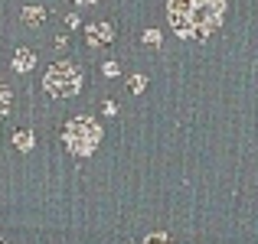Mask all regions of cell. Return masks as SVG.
<instances>
[{"instance_id":"6da1fadb","label":"cell","mask_w":258,"mask_h":244,"mask_svg":"<svg viewBox=\"0 0 258 244\" xmlns=\"http://www.w3.org/2000/svg\"><path fill=\"white\" fill-rule=\"evenodd\" d=\"M167 17L176 36L183 39H206L219 30L226 17V0H170Z\"/></svg>"},{"instance_id":"7a4b0ae2","label":"cell","mask_w":258,"mask_h":244,"mask_svg":"<svg viewBox=\"0 0 258 244\" xmlns=\"http://www.w3.org/2000/svg\"><path fill=\"white\" fill-rule=\"evenodd\" d=\"M98 137H101V131L92 117H76L66 127V147H69L76 157H88V153L98 147Z\"/></svg>"},{"instance_id":"3957f363","label":"cell","mask_w":258,"mask_h":244,"mask_svg":"<svg viewBox=\"0 0 258 244\" xmlns=\"http://www.w3.org/2000/svg\"><path fill=\"white\" fill-rule=\"evenodd\" d=\"M43 85H46V91L56 94V98H72V94L79 91V85H82V75H79L76 65L59 62V65H52V69L46 72Z\"/></svg>"},{"instance_id":"277c9868","label":"cell","mask_w":258,"mask_h":244,"mask_svg":"<svg viewBox=\"0 0 258 244\" xmlns=\"http://www.w3.org/2000/svg\"><path fill=\"white\" fill-rule=\"evenodd\" d=\"M111 39H114V30H111L108 23H92V26L85 30V43L92 46V49H98V46H108Z\"/></svg>"},{"instance_id":"5b68a950","label":"cell","mask_w":258,"mask_h":244,"mask_svg":"<svg viewBox=\"0 0 258 244\" xmlns=\"http://www.w3.org/2000/svg\"><path fill=\"white\" fill-rule=\"evenodd\" d=\"M33 62H36V56H33L30 49H20V52H17V59H13V69H17V72H30V69H33Z\"/></svg>"},{"instance_id":"8992f818","label":"cell","mask_w":258,"mask_h":244,"mask_svg":"<svg viewBox=\"0 0 258 244\" xmlns=\"http://www.w3.org/2000/svg\"><path fill=\"white\" fill-rule=\"evenodd\" d=\"M43 20H46V10H43V7H26V10H23V23L39 26Z\"/></svg>"},{"instance_id":"52a82bcc","label":"cell","mask_w":258,"mask_h":244,"mask_svg":"<svg viewBox=\"0 0 258 244\" xmlns=\"http://www.w3.org/2000/svg\"><path fill=\"white\" fill-rule=\"evenodd\" d=\"M10 107H13V94H10V88H7V85H0V120L10 114Z\"/></svg>"},{"instance_id":"ba28073f","label":"cell","mask_w":258,"mask_h":244,"mask_svg":"<svg viewBox=\"0 0 258 244\" xmlns=\"http://www.w3.org/2000/svg\"><path fill=\"white\" fill-rule=\"evenodd\" d=\"M17 147H20V150H30V147H33V134L20 131V134H17Z\"/></svg>"},{"instance_id":"9c48e42d","label":"cell","mask_w":258,"mask_h":244,"mask_svg":"<svg viewBox=\"0 0 258 244\" xmlns=\"http://www.w3.org/2000/svg\"><path fill=\"white\" fill-rule=\"evenodd\" d=\"M144 43H147V46H160V33H157V30H147V33H144Z\"/></svg>"},{"instance_id":"30bf717a","label":"cell","mask_w":258,"mask_h":244,"mask_svg":"<svg viewBox=\"0 0 258 244\" xmlns=\"http://www.w3.org/2000/svg\"><path fill=\"white\" fill-rule=\"evenodd\" d=\"M131 91H144V75H134L131 78Z\"/></svg>"},{"instance_id":"8fae6325","label":"cell","mask_w":258,"mask_h":244,"mask_svg":"<svg viewBox=\"0 0 258 244\" xmlns=\"http://www.w3.org/2000/svg\"><path fill=\"white\" fill-rule=\"evenodd\" d=\"M105 75H108V78H111V75H118V65H114V62H108V65H105Z\"/></svg>"},{"instance_id":"7c38bea8","label":"cell","mask_w":258,"mask_h":244,"mask_svg":"<svg viewBox=\"0 0 258 244\" xmlns=\"http://www.w3.org/2000/svg\"><path fill=\"white\" fill-rule=\"evenodd\" d=\"M76 4H95V0H76Z\"/></svg>"},{"instance_id":"4fadbf2b","label":"cell","mask_w":258,"mask_h":244,"mask_svg":"<svg viewBox=\"0 0 258 244\" xmlns=\"http://www.w3.org/2000/svg\"><path fill=\"white\" fill-rule=\"evenodd\" d=\"M0 244H4V241H0Z\"/></svg>"}]
</instances>
